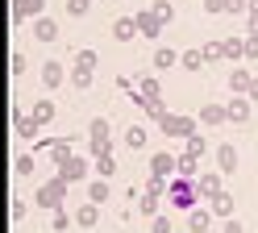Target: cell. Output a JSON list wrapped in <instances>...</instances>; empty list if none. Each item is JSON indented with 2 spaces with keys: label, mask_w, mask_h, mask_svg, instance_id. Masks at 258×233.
I'll return each mask as SVG.
<instances>
[{
  "label": "cell",
  "mask_w": 258,
  "mask_h": 233,
  "mask_svg": "<svg viewBox=\"0 0 258 233\" xmlns=\"http://www.w3.org/2000/svg\"><path fill=\"white\" fill-rule=\"evenodd\" d=\"M150 13H154L163 25H171V21H175V0H150Z\"/></svg>",
  "instance_id": "26"
},
{
  "label": "cell",
  "mask_w": 258,
  "mask_h": 233,
  "mask_svg": "<svg viewBox=\"0 0 258 233\" xmlns=\"http://www.w3.org/2000/svg\"><path fill=\"white\" fill-rule=\"evenodd\" d=\"M125 146L129 150H146V125H129L125 129Z\"/></svg>",
  "instance_id": "27"
},
{
  "label": "cell",
  "mask_w": 258,
  "mask_h": 233,
  "mask_svg": "<svg viewBox=\"0 0 258 233\" xmlns=\"http://www.w3.org/2000/svg\"><path fill=\"white\" fill-rule=\"evenodd\" d=\"M179 67H183V71H200V67H208V63H204V50H183Z\"/></svg>",
  "instance_id": "30"
},
{
  "label": "cell",
  "mask_w": 258,
  "mask_h": 233,
  "mask_svg": "<svg viewBox=\"0 0 258 233\" xmlns=\"http://www.w3.org/2000/svg\"><path fill=\"white\" fill-rule=\"evenodd\" d=\"M158 129H163L167 138H179V142H187L191 133H200V116H179V112H167L163 121H158Z\"/></svg>",
  "instance_id": "5"
},
{
  "label": "cell",
  "mask_w": 258,
  "mask_h": 233,
  "mask_svg": "<svg viewBox=\"0 0 258 233\" xmlns=\"http://www.w3.org/2000/svg\"><path fill=\"white\" fill-rule=\"evenodd\" d=\"M50 229H54V233H67V229H71V212H67V208H54V212H50Z\"/></svg>",
  "instance_id": "35"
},
{
  "label": "cell",
  "mask_w": 258,
  "mask_h": 233,
  "mask_svg": "<svg viewBox=\"0 0 258 233\" xmlns=\"http://www.w3.org/2000/svg\"><path fill=\"white\" fill-rule=\"evenodd\" d=\"M129 96H134V104H138V100H158V96H163V88H158L154 75H142V88H134Z\"/></svg>",
  "instance_id": "24"
},
{
  "label": "cell",
  "mask_w": 258,
  "mask_h": 233,
  "mask_svg": "<svg viewBox=\"0 0 258 233\" xmlns=\"http://www.w3.org/2000/svg\"><path fill=\"white\" fill-rule=\"evenodd\" d=\"M196 188H200V196L208 200L213 192H221V188H225V175H221V171H200V175H196Z\"/></svg>",
  "instance_id": "19"
},
{
  "label": "cell",
  "mask_w": 258,
  "mask_h": 233,
  "mask_svg": "<svg viewBox=\"0 0 258 233\" xmlns=\"http://www.w3.org/2000/svg\"><path fill=\"white\" fill-rule=\"evenodd\" d=\"M75 225L79 229H96V225H100V204H92V200H88V204H79L75 208Z\"/></svg>",
  "instance_id": "20"
},
{
  "label": "cell",
  "mask_w": 258,
  "mask_h": 233,
  "mask_svg": "<svg viewBox=\"0 0 258 233\" xmlns=\"http://www.w3.org/2000/svg\"><path fill=\"white\" fill-rule=\"evenodd\" d=\"M138 208H142V216H158V192H146V188H142Z\"/></svg>",
  "instance_id": "29"
},
{
  "label": "cell",
  "mask_w": 258,
  "mask_h": 233,
  "mask_svg": "<svg viewBox=\"0 0 258 233\" xmlns=\"http://www.w3.org/2000/svg\"><path fill=\"white\" fill-rule=\"evenodd\" d=\"M67 188H71V183L67 179H46V183H38V188H34V204L38 208H46V212H54V208H62V200H67Z\"/></svg>",
  "instance_id": "2"
},
{
  "label": "cell",
  "mask_w": 258,
  "mask_h": 233,
  "mask_svg": "<svg viewBox=\"0 0 258 233\" xmlns=\"http://www.w3.org/2000/svg\"><path fill=\"white\" fill-rule=\"evenodd\" d=\"M221 233H246V225H241L237 216H225V221H221Z\"/></svg>",
  "instance_id": "41"
},
{
  "label": "cell",
  "mask_w": 258,
  "mask_h": 233,
  "mask_svg": "<svg viewBox=\"0 0 258 233\" xmlns=\"http://www.w3.org/2000/svg\"><path fill=\"white\" fill-rule=\"evenodd\" d=\"M204 13L208 17H225L229 13V0H204Z\"/></svg>",
  "instance_id": "39"
},
{
  "label": "cell",
  "mask_w": 258,
  "mask_h": 233,
  "mask_svg": "<svg viewBox=\"0 0 258 233\" xmlns=\"http://www.w3.org/2000/svg\"><path fill=\"white\" fill-rule=\"evenodd\" d=\"M200 50H204V63H217V59H225V38H213V42H204Z\"/></svg>",
  "instance_id": "33"
},
{
  "label": "cell",
  "mask_w": 258,
  "mask_h": 233,
  "mask_svg": "<svg viewBox=\"0 0 258 233\" xmlns=\"http://www.w3.org/2000/svg\"><path fill=\"white\" fill-rule=\"evenodd\" d=\"M96 63H100L96 50H75V67H79V71H96Z\"/></svg>",
  "instance_id": "34"
},
{
  "label": "cell",
  "mask_w": 258,
  "mask_h": 233,
  "mask_svg": "<svg viewBox=\"0 0 258 233\" xmlns=\"http://www.w3.org/2000/svg\"><path fill=\"white\" fill-rule=\"evenodd\" d=\"M225 108H229V121H233V125H246L250 112H254V100H250V96H233Z\"/></svg>",
  "instance_id": "14"
},
{
  "label": "cell",
  "mask_w": 258,
  "mask_h": 233,
  "mask_svg": "<svg viewBox=\"0 0 258 233\" xmlns=\"http://www.w3.org/2000/svg\"><path fill=\"white\" fill-rule=\"evenodd\" d=\"M179 175L196 179V175H200V158H196V154H187V150H179Z\"/></svg>",
  "instance_id": "28"
},
{
  "label": "cell",
  "mask_w": 258,
  "mask_h": 233,
  "mask_svg": "<svg viewBox=\"0 0 258 233\" xmlns=\"http://www.w3.org/2000/svg\"><path fill=\"white\" fill-rule=\"evenodd\" d=\"M204 204L213 208V216H221V221H225V216H233V208H237V204H233V196L225 192V188H221V192H213V196L204 200Z\"/></svg>",
  "instance_id": "15"
},
{
  "label": "cell",
  "mask_w": 258,
  "mask_h": 233,
  "mask_svg": "<svg viewBox=\"0 0 258 233\" xmlns=\"http://www.w3.org/2000/svg\"><path fill=\"white\" fill-rule=\"evenodd\" d=\"M138 29H142V38H146V42H158V33H163V21H158L150 9H142V13H138Z\"/></svg>",
  "instance_id": "18"
},
{
  "label": "cell",
  "mask_w": 258,
  "mask_h": 233,
  "mask_svg": "<svg viewBox=\"0 0 258 233\" xmlns=\"http://www.w3.org/2000/svg\"><path fill=\"white\" fill-rule=\"evenodd\" d=\"M25 71H29V59L17 50V54H13V75H25Z\"/></svg>",
  "instance_id": "42"
},
{
  "label": "cell",
  "mask_w": 258,
  "mask_h": 233,
  "mask_svg": "<svg viewBox=\"0 0 258 233\" xmlns=\"http://www.w3.org/2000/svg\"><path fill=\"white\" fill-rule=\"evenodd\" d=\"M92 166H96L92 154H71V158H62V162L54 166V175L67 179V183H88V179H92Z\"/></svg>",
  "instance_id": "4"
},
{
  "label": "cell",
  "mask_w": 258,
  "mask_h": 233,
  "mask_svg": "<svg viewBox=\"0 0 258 233\" xmlns=\"http://www.w3.org/2000/svg\"><path fill=\"white\" fill-rule=\"evenodd\" d=\"M250 100H258V75H254V83H250V92H246Z\"/></svg>",
  "instance_id": "45"
},
{
  "label": "cell",
  "mask_w": 258,
  "mask_h": 233,
  "mask_svg": "<svg viewBox=\"0 0 258 233\" xmlns=\"http://www.w3.org/2000/svg\"><path fill=\"white\" fill-rule=\"evenodd\" d=\"M200 188H196V179H187V175H175L171 183H167V204L175 208V212H191L200 204Z\"/></svg>",
  "instance_id": "1"
},
{
  "label": "cell",
  "mask_w": 258,
  "mask_h": 233,
  "mask_svg": "<svg viewBox=\"0 0 258 233\" xmlns=\"http://www.w3.org/2000/svg\"><path fill=\"white\" fill-rule=\"evenodd\" d=\"M246 5H250V13H246V17H258V0H246Z\"/></svg>",
  "instance_id": "46"
},
{
  "label": "cell",
  "mask_w": 258,
  "mask_h": 233,
  "mask_svg": "<svg viewBox=\"0 0 258 233\" xmlns=\"http://www.w3.org/2000/svg\"><path fill=\"white\" fill-rule=\"evenodd\" d=\"M183 146H187V154H196V158H204V154H208V138H204V129H200V133H191V138H187Z\"/></svg>",
  "instance_id": "32"
},
{
  "label": "cell",
  "mask_w": 258,
  "mask_h": 233,
  "mask_svg": "<svg viewBox=\"0 0 258 233\" xmlns=\"http://www.w3.org/2000/svg\"><path fill=\"white\" fill-rule=\"evenodd\" d=\"M138 13L134 17H117V21H112V38H117V42H134L138 38Z\"/></svg>",
  "instance_id": "16"
},
{
  "label": "cell",
  "mask_w": 258,
  "mask_h": 233,
  "mask_svg": "<svg viewBox=\"0 0 258 233\" xmlns=\"http://www.w3.org/2000/svg\"><path fill=\"white\" fill-rule=\"evenodd\" d=\"M246 38H258V17H246Z\"/></svg>",
  "instance_id": "44"
},
{
  "label": "cell",
  "mask_w": 258,
  "mask_h": 233,
  "mask_svg": "<svg viewBox=\"0 0 258 233\" xmlns=\"http://www.w3.org/2000/svg\"><path fill=\"white\" fill-rule=\"evenodd\" d=\"M213 158H217V171H221V175H233L237 166H241V154H237L233 142H221V146L213 150Z\"/></svg>",
  "instance_id": "9"
},
{
  "label": "cell",
  "mask_w": 258,
  "mask_h": 233,
  "mask_svg": "<svg viewBox=\"0 0 258 233\" xmlns=\"http://www.w3.org/2000/svg\"><path fill=\"white\" fill-rule=\"evenodd\" d=\"M9 212H13V221H25V212H29V204H25L21 196H13V200H9Z\"/></svg>",
  "instance_id": "38"
},
{
  "label": "cell",
  "mask_w": 258,
  "mask_h": 233,
  "mask_svg": "<svg viewBox=\"0 0 258 233\" xmlns=\"http://www.w3.org/2000/svg\"><path fill=\"white\" fill-rule=\"evenodd\" d=\"M258 59V38H246V63Z\"/></svg>",
  "instance_id": "43"
},
{
  "label": "cell",
  "mask_w": 258,
  "mask_h": 233,
  "mask_svg": "<svg viewBox=\"0 0 258 233\" xmlns=\"http://www.w3.org/2000/svg\"><path fill=\"white\" fill-rule=\"evenodd\" d=\"M62 79H71V71H67L58 59H46V63H42V88H58Z\"/></svg>",
  "instance_id": "13"
},
{
  "label": "cell",
  "mask_w": 258,
  "mask_h": 233,
  "mask_svg": "<svg viewBox=\"0 0 258 233\" xmlns=\"http://www.w3.org/2000/svg\"><path fill=\"white\" fill-rule=\"evenodd\" d=\"M108 150H112V125H108V116H92V121H88V150H84V154L100 158V154H108Z\"/></svg>",
  "instance_id": "3"
},
{
  "label": "cell",
  "mask_w": 258,
  "mask_h": 233,
  "mask_svg": "<svg viewBox=\"0 0 258 233\" xmlns=\"http://www.w3.org/2000/svg\"><path fill=\"white\" fill-rule=\"evenodd\" d=\"M225 59L229 63H246V38H225Z\"/></svg>",
  "instance_id": "25"
},
{
  "label": "cell",
  "mask_w": 258,
  "mask_h": 233,
  "mask_svg": "<svg viewBox=\"0 0 258 233\" xmlns=\"http://www.w3.org/2000/svg\"><path fill=\"white\" fill-rule=\"evenodd\" d=\"M150 175L175 179V175H179V154H171V150H154V154H150Z\"/></svg>",
  "instance_id": "7"
},
{
  "label": "cell",
  "mask_w": 258,
  "mask_h": 233,
  "mask_svg": "<svg viewBox=\"0 0 258 233\" xmlns=\"http://www.w3.org/2000/svg\"><path fill=\"white\" fill-rule=\"evenodd\" d=\"M200 129H217V125H225V121H229V108H225V104H213V100H208V104H200Z\"/></svg>",
  "instance_id": "10"
},
{
  "label": "cell",
  "mask_w": 258,
  "mask_h": 233,
  "mask_svg": "<svg viewBox=\"0 0 258 233\" xmlns=\"http://www.w3.org/2000/svg\"><path fill=\"white\" fill-rule=\"evenodd\" d=\"M62 9H67V17H88L92 13V0H67Z\"/></svg>",
  "instance_id": "37"
},
{
  "label": "cell",
  "mask_w": 258,
  "mask_h": 233,
  "mask_svg": "<svg viewBox=\"0 0 258 233\" xmlns=\"http://www.w3.org/2000/svg\"><path fill=\"white\" fill-rule=\"evenodd\" d=\"M150 233H175V221H171V216H154V221H150Z\"/></svg>",
  "instance_id": "40"
},
{
  "label": "cell",
  "mask_w": 258,
  "mask_h": 233,
  "mask_svg": "<svg viewBox=\"0 0 258 233\" xmlns=\"http://www.w3.org/2000/svg\"><path fill=\"white\" fill-rule=\"evenodd\" d=\"M96 175H100V179H112V175H117V158H112V150L96 158Z\"/></svg>",
  "instance_id": "31"
},
{
  "label": "cell",
  "mask_w": 258,
  "mask_h": 233,
  "mask_svg": "<svg viewBox=\"0 0 258 233\" xmlns=\"http://www.w3.org/2000/svg\"><path fill=\"white\" fill-rule=\"evenodd\" d=\"M29 33H34L42 46H50L58 38V21H54V17H34V21H29Z\"/></svg>",
  "instance_id": "11"
},
{
  "label": "cell",
  "mask_w": 258,
  "mask_h": 233,
  "mask_svg": "<svg viewBox=\"0 0 258 233\" xmlns=\"http://www.w3.org/2000/svg\"><path fill=\"white\" fill-rule=\"evenodd\" d=\"M71 88H75V92H88V88H92V71H79V67H71Z\"/></svg>",
  "instance_id": "36"
},
{
  "label": "cell",
  "mask_w": 258,
  "mask_h": 233,
  "mask_svg": "<svg viewBox=\"0 0 258 233\" xmlns=\"http://www.w3.org/2000/svg\"><path fill=\"white\" fill-rule=\"evenodd\" d=\"M34 166H38V154H34V150H21V154L13 158V175H17V179H29V175H34Z\"/></svg>",
  "instance_id": "22"
},
{
  "label": "cell",
  "mask_w": 258,
  "mask_h": 233,
  "mask_svg": "<svg viewBox=\"0 0 258 233\" xmlns=\"http://www.w3.org/2000/svg\"><path fill=\"white\" fill-rule=\"evenodd\" d=\"M187 233H213V208L208 204H196L187 212Z\"/></svg>",
  "instance_id": "12"
},
{
  "label": "cell",
  "mask_w": 258,
  "mask_h": 233,
  "mask_svg": "<svg viewBox=\"0 0 258 233\" xmlns=\"http://www.w3.org/2000/svg\"><path fill=\"white\" fill-rule=\"evenodd\" d=\"M54 112H58V108H54V100H50V96H42V100H34V104H29V116H34L42 129L54 121Z\"/></svg>",
  "instance_id": "17"
},
{
  "label": "cell",
  "mask_w": 258,
  "mask_h": 233,
  "mask_svg": "<svg viewBox=\"0 0 258 233\" xmlns=\"http://www.w3.org/2000/svg\"><path fill=\"white\" fill-rule=\"evenodd\" d=\"M250 83H254L250 67H246V63H233V67H229V75H225V88H229L233 96H246V92H250Z\"/></svg>",
  "instance_id": "8"
},
{
  "label": "cell",
  "mask_w": 258,
  "mask_h": 233,
  "mask_svg": "<svg viewBox=\"0 0 258 233\" xmlns=\"http://www.w3.org/2000/svg\"><path fill=\"white\" fill-rule=\"evenodd\" d=\"M179 59H183V54H179L175 46H154V71H171Z\"/></svg>",
  "instance_id": "21"
},
{
  "label": "cell",
  "mask_w": 258,
  "mask_h": 233,
  "mask_svg": "<svg viewBox=\"0 0 258 233\" xmlns=\"http://www.w3.org/2000/svg\"><path fill=\"white\" fill-rule=\"evenodd\" d=\"M34 17H46V0H13V17H9L13 29H21Z\"/></svg>",
  "instance_id": "6"
},
{
  "label": "cell",
  "mask_w": 258,
  "mask_h": 233,
  "mask_svg": "<svg viewBox=\"0 0 258 233\" xmlns=\"http://www.w3.org/2000/svg\"><path fill=\"white\" fill-rule=\"evenodd\" d=\"M108 196H112V183L108 179H100V175L88 179V200H92V204H108Z\"/></svg>",
  "instance_id": "23"
}]
</instances>
